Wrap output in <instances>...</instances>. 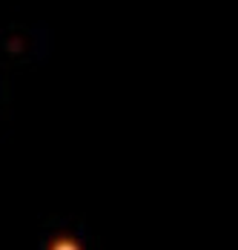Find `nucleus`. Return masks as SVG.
Listing matches in <instances>:
<instances>
[{"label": "nucleus", "instance_id": "1", "mask_svg": "<svg viewBox=\"0 0 238 250\" xmlns=\"http://www.w3.org/2000/svg\"><path fill=\"white\" fill-rule=\"evenodd\" d=\"M52 250H80L75 242H69V239H58L55 245H52Z\"/></svg>", "mask_w": 238, "mask_h": 250}]
</instances>
